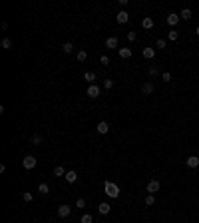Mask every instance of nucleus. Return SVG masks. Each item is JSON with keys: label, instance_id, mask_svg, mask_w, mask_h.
<instances>
[{"label": "nucleus", "instance_id": "nucleus-24", "mask_svg": "<svg viewBox=\"0 0 199 223\" xmlns=\"http://www.w3.org/2000/svg\"><path fill=\"white\" fill-rule=\"evenodd\" d=\"M2 48L4 50H12V40H10V38H4V40H2Z\"/></svg>", "mask_w": 199, "mask_h": 223}, {"label": "nucleus", "instance_id": "nucleus-21", "mask_svg": "<svg viewBox=\"0 0 199 223\" xmlns=\"http://www.w3.org/2000/svg\"><path fill=\"white\" fill-rule=\"evenodd\" d=\"M62 50H64L66 54H72V52H74V44H72V42H66V44L62 46Z\"/></svg>", "mask_w": 199, "mask_h": 223}, {"label": "nucleus", "instance_id": "nucleus-26", "mask_svg": "<svg viewBox=\"0 0 199 223\" xmlns=\"http://www.w3.org/2000/svg\"><path fill=\"white\" fill-rule=\"evenodd\" d=\"M22 199H24V201H26V203H30V201L34 199V195H32V193H30V191H24V193H22Z\"/></svg>", "mask_w": 199, "mask_h": 223}, {"label": "nucleus", "instance_id": "nucleus-30", "mask_svg": "<svg viewBox=\"0 0 199 223\" xmlns=\"http://www.w3.org/2000/svg\"><path fill=\"white\" fill-rule=\"evenodd\" d=\"M153 203H155V195H151V193H149V195L145 197V205H153Z\"/></svg>", "mask_w": 199, "mask_h": 223}, {"label": "nucleus", "instance_id": "nucleus-28", "mask_svg": "<svg viewBox=\"0 0 199 223\" xmlns=\"http://www.w3.org/2000/svg\"><path fill=\"white\" fill-rule=\"evenodd\" d=\"M104 88H105V90H112V88H113V80L105 78V80H104Z\"/></svg>", "mask_w": 199, "mask_h": 223}, {"label": "nucleus", "instance_id": "nucleus-16", "mask_svg": "<svg viewBox=\"0 0 199 223\" xmlns=\"http://www.w3.org/2000/svg\"><path fill=\"white\" fill-rule=\"evenodd\" d=\"M117 54H120V58H132V50L129 48H120Z\"/></svg>", "mask_w": 199, "mask_h": 223}, {"label": "nucleus", "instance_id": "nucleus-10", "mask_svg": "<svg viewBox=\"0 0 199 223\" xmlns=\"http://www.w3.org/2000/svg\"><path fill=\"white\" fill-rule=\"evenodd\" d=\"M98 211L101 213V215H108V213L112 211V205H109V203H105V201H104V203H100V205H98Z\"/></svg>", "mask_w": 199, "mask_h": 223}, {"label": "nucleus", "instance_id": "nucleus-14", "mask_svg": "<svg viewBox=\"0 0 199 223\" xmlns=\"http://www.w3.org/2000/svg\"><path fill=\"white\" fill-rule=\"evenodd\" d=\"M153 56H155V48H143V58L151 60Z\"/></svg>", "mask_w": 199, "mask_h": 223}, {"label": "nucleus", "instance_id": "nucleus-33", "mask_svg": "<svg viewBox=\"0 0 199 223\" xmlns=\"http://www.w3.org/2000/svg\"><path fill=\"white\" fill-rule=\"evenodd\" d=\"M161 80H163V82H171V74H169V72H163L161 74Z\"/></svg>", "mask_w": 199, "mask_h": 223}, {"label": "nucleus", "instance_id": "nucleus-20", "mask_svg": "<svg viewBox=\"0 0 199 223\" xmlns=\"http://www.w3.org/2000/svg\"><path fill=\"white\" fill-rule=\"evenodd\" d=\"M84 80H86V82H90V84H94L96 82V74L94 72H86V74H84Z\"/></svg>", "mask_w": 199, "mask_h": 223}, {"label": "nucleus", "instance_id": "nucleus-6", "mask_svg": "<svg viewBox=\"0 0 199 223\" xmlns=\"http://www.w3.org/2000/svg\"><path fill=\"white\" fill-rule=\"evenodd\" d=\"M179 20H181V18H179V14H175V12H171V14H167L165 22H167L169 26L173 28V26H177V22H179Z\"/></svg>", "mask_w": 199, "mask_h": 223}, {"label": "nucleus", "instance_id": "nucleus-35", "mask_svg": "<svg viewBox=\"0 0 199 223\" xmlns=\"http://www.w3.org/2000/svg\"><path fill=\"white\" fill-rule=\"evenodd\" d=\"M100 62H101V64H105V66H108V64H109V58H108V56H101V58H100Z\"/></svg>", "mask_w": 199, "mask_h": 223}, {"label": "nucleus", "instance_id": "nucleus-36", "mask_svg": "<svg viewBox=\"0 0 199 223\" xmlns=\"http://www.w3.org/2000/svg\"><path fill=\"white\" fill-rule=\"evenodd\" d=\"M195 34H197V36H199V26H197V28H195Z\"/></svg>", "mask_w": 199, "mask_h": 223}, {"label": "nucleus", "instance_id": "nucleus-19", "mask_svg": "<svg viewBox=\"0 0 199 223\" xmlns=\"http://www.w3.org/2000/svg\"><path fill=\"white\" fill-rule=\"evenodd\" d=\"M147 72H149V76H159V74H161V70H159L157 64H155V66H149V70H147Z\"/></svg>", "mask_w": 199, "mask_h": 223}, {"label": "nucleus", "instance_id": "nucleus-34", "mask_svg": "<svg viewBox=\"0 0 199 223\" xmlns=\"http://www.w3.org/2000/svg\"><path fill=\"white\" fill-rule=\"evenodd\" d=\"M135 38H137V34H135V32H129V34H128V40H129V42H133Z\"/></svg>", "mask_w": 199, "mask_h": 223}, {"label": "nucleus", "instance_id": "nucleus-23", "mask_svg": "<svg viewBox=\"0 0 199 223\" xmlns=\"http://www.w3.org/2000/svg\"><path fill=\"white\" fill-rule=\"evenodd\" d=\"M38 191L42 193V195H46V193L50 191V187H48V183H40V185H38Z\"/></svg>", "mask_w": 199, "mask_h": 223}, {"label": "nucleus", "instance_id": "nucleus-17", "mask_svg": "<svg viewBox=\"0 0 199 223\" xmlns=\"http://www.w3.org/2000/svg\"><path fill=\"white\" fill-rule=\"evenodd\" d=\"M141 26L145 28V30H149V28H153V20L147 16V18H143V20H141Z\"/></svg>", "mask_w": 199, "mask_h": 223}, {"label": "nucleus", "instance_id": "nucleus-22", "mask_svg": "<svg viewBox=\"0 0 199 223\" xmlns=\"http://www.w3.org/2000/svg\"><path fill=\"white\" fill-rule=\"evenodd\" d=\"M76 58H78V62H86V58H88V54H86V50H80L78 54H76Z\"/></svg>", "mask_w": 199, "mask_h": 223}, {"label": "nucleus", "instance_id": "nucleus-13", "mask_svg": "<svg viewBox=\"0 0 199 223\" xmlns=\"http://www.w3.org/2000/svg\"><path fill=\"white\" fill-rule=\"evenodd\" d=\"M105 46H108L109 50H113V48H117V38L116 36H109L108 40H105Z\"/></svg>", "mask_w": 199, "mask_h": 223}, {"label": "nucleus", "instance_id": "nucleus-7", "mask_svg": "<svg viewBox=\"0 0 199 223\" xmlns=\"http://www.w3.org/2000/svg\"><path fill=\"white\" fill-rule=\"evenodd\" d=\"M185 163H187L189 169H195V167H199V157L197 155H189V157L185 159Z\"/></svg>", "mask_w": 199, "mask_h": 223}, {"label": "nucleus", "instance_id": "nucleus-25", "mask_svg": "<svg viewBox=\"0 0 199 223\" xmlns=\"http://www.w3.org/2000/svg\"><path fill=\"white\" fill-rule=\"evenodd\" d=\"M42 141H44V140H42V136H40V133H36V136H32V145H40Z\"/></svg>", "mask_w": 199, "mask_h": 223}, {"label": "nucleus", "instance_id": "nucleus-15", "mask_svg": "<svg viewBox=\"0 0 199 223\" xmlns=\"http://www.w3.org/2000/svg\"><path fill=\"white\" fill-rule=\"evenodd\" d=\"M64 177H66V181H68V183H76L78 175H76V171H68V173L64 175Z\"/></svg>", "mask_w": 199, "mask_h": 223}, {"label": "nucleus", "instance_id": "nucleus-12", "mask_svg": "<svg viewBox=\"0 0 199 223\" xmlns=\"http://www.w3.org/2000/svg\"><path fill=\"white\" fill-rule=\"evenodd\" d=\"M179 18H183V20H191V18H193V12L189 10V8H183V10L179 12Z\"/></svg>", "mask_w": 199, "mask_h": 223}, {"label": "nucleus", "instance_id": "nucleus-31", "mask_svg": "<svg viewBox=\"0 0 199 223\" xmlns=\"http://www.w3.org/2000/svg\"><path fill=\"white\" fill-rule=\"evenodd\" d=\"M76 207H78V209L80 207H86V199H84V197H80V199L76 201Z\"/></svg>", "mask_w": 199, "mask_h": 223}, {"label": "nucleus", "instance_id": "nucleus-5", "mask_svg": "<svg viewBox=\"0 0 199 223\" xmlns=\"http://www.w3.org/2000/svg\"><path fill=\"white\" fill-rule=\"evenodd\" d=\"M159 187H161V185H159V181H157V179H151V181L149 183H147V193H151V195H155V191H159Z\"/></svg>", "mask_w": 199, "mask_h": 223}, {"label": "nucleus", "instance_id": "nucleus-11", "mask_svg": "<svg viewBox=\"0 0 199 223\" xmlns=\"http://www.w3.org/2000/svg\"><path fill=\"white\" fill-rule=\"evenodd\" d=\"M96 129H98V133H108L109 132V124L108 121H100V124L96 125Z\"/></svg>", "mask_w": 199, "mask_h": 223}, {"label": "nucleus", "instance_id": "nucleus-3", "mask_svg": "<svg viewBox=\"0 0 199 223\" xmlns=\"http://www.w3.org/2000/svg\"><path fill=\"white\" fill-rule=\"evenodd\" d=\"M70 213H72V207H70V205H60V207H58V217H60V219L70 217Z\"/></svg>", "mask_w": 199, "mask_h": 223}, {"label": "nucleus", "instance_id": "nucleus-29", "mask_svg": "<svg viewBox=\"0 0 199 223\" xmlns=\"http://www.w3.org/2000/svg\"><path fill=\"white\" fill-rule=\"evenodd\" d=\"M167 38H169V40H171V42H175L177 38H179V34H177L175 30H171V32H167Z\"/></svg>", "mask_w": 199, "mask_h": 223}, {"label": "nucleus", "instance_id": "nucleus-4", "mask_svg": "<svg viewBox=\"0 0 199 223\" xmlns=\"http://www.w3.org/2000/svg\"><path fill=\"white\" fill-rule=\"evenodd\" d=\"M100 94H101L100 86H96V84H90V86H88V96H90V98H98Z\"/></svg>", "mask_w": 199, "mask_h": 223}, {"label": "nucleus", "instance_id": "nucleus-8", "mask_svg": "<svg viewBox=\"0 0 199 223\" xmlns=\"http://www.w3.org/2000/svg\"><path fill=\"white\" fill-rule=\"evenodd\" d=\"M116 20H117V24H125L129 20V14L125 10H121V12H117V16H116Z\"/></svg>", "mask_w": 199, "mask_h": 223}, {"label": "nucleus", "instance_id": "nucleus-27", "mask_svg": "<svg viewBox=\"0 0 199 223\" xmlns=\"http://www.w3.org/2000/svg\"><path fill=\"white\" fill-rule=\"evenodd\" d=\"M82 223H94V217L90 215V213H86V215H82V219H80Z\"/></svg>", "mask_w": 199, "mask_h": 223}, {"label": "nucleus", "instance_id": "nucleus-18", "mask_svg": "<svg viewBox=\"0 0 199 223\" xmlns=\"http://www.w3.org/2000/svg\"><path fill=\"white\" fill-rule=\"evenodd\" d=\"M68 171L64 169V167L62 165H58V167H54V175H56V177H62V175H66Z\"/></svg>", "mask_w": 199, "mask_h": 223}, {"label": "nucleus", "instance_id": "nucleus-32", "mask_svg": "<svg viewBox=\"0 0 199 223\" xmlns=\"http://www.w3.org/2000/svg\"><path fill=\"white\" fill-rule=\"evenodd\" d=\"M165 44H167L165 40H157V42H155V46H157V50H163V48H165Z\"/></svg>", "mask_w": 199, "mask_h": 223}, {"label": "nucleus", "instance_id": "nucleus-2", "mask_svg": "<svg viewBox=\"0 0 199 223\" xmlns=\"http://www.w3.org/2000/svg\"><path fill=\"white\" fill-rule=\"evenodd\" d=\"M22 167L24 169H34V167H36V157H34V155H26V157L22 159Z\"/></svg>", "mask_w": 199, "mask_h": 223}, {"label": "nucleus", "instance_id": "nucleus-9", "mask_svg": "<svg viewBox=\"0 0 199 223\" xmlns=\"http://www.w3.org/2000/svg\"><path fill=\"white\" fill-rule=\"evenodd\" d=\"M153 90H155V88H153V84H151V82H145V84L141 86V94H145V96L153 94Z\"/></svg>", "mask_w": 199, "mask_h": 223}, {"label": "nucleus", "instance_id": "nucleus-37", "mask_svg": "<svg viewBox=\"0 0 199 223\" xmlns=\"http://www.w3.org/2000/svg\"><path fill=\"white\" fill-rule=\"evenodd\" d=\"M197 98H199V94H197Z\"/></svg>", "mask_w": 199, "mask_h": 223}, {"label": "nucleus", "instance_id": "nucleus-1", "mask_svg": "<svg viewBox=\"0 0 199 223\" xmlns=\"http://www.w3.org/2000/svg\"><path fill=\"white\" fill-rule=\"evenodd\" d=\"M104 193L108 197H112V199H116V197H120V187H117L113 181H105L104 183Z\"/></svg>", "mask_w": 199, "mask_h": 223}]
</instances>
